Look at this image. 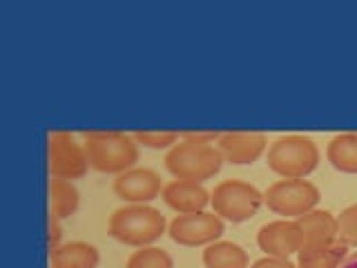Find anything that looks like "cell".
Masks as SVG:
<instances>
[{
  "label": "cell",
  "mask_w": 357,
  "mask_h": 268,
  "mask_svg": "<svg viewBox=\"0 0 357 268\" xmlns=\"http://www.w3.org/2000/svg\"><path fill=\"white\" fill-rule=\"evenodd\" d=\"M223 132L217 130H183L178 132V139L195 141V143H217Z\"/></svg>",
  "instance_id": "7402d4cb"
},
{
  "label": "cell",
  "mask_w": 357,
  "mask_h": 268,
  "mask_svg": "<svg viewBox=\"0 0 357 268\" xmlns=\"http://www.w3.org/2000/svg\"><path fill=\"white\" fill-rule=\"evenodd\" d=\"M250 268H297L295 262L284 260V257H271L266 255L261 260H257L255 264H250Z\"/></svg>",
  "instance_id": "603a6c76"
},
{
  "label": "cell",
  "mask_w": 357,
  "mask_h": 268,
  "mask_svg": "<svg viewBox=\"0 0 357 268\" xmlns=\"http://www.w3.org/2000/svg\"><path fill=\"white\" fill-rule=\"evenodd\" d=\"M83 145L89 168L107 174H121L139 161V143L119 130H83Z\"/></svg>",
  "instance_id": "6da1fadb"
},
{
  "label": "cell",
  "mask_w": 357,
  "mask_h": 268,
  "mask_svg": "<svg viewBox=\"0 0 357 268\" xmlns=\"http://www.w3.org/2000/svg\"><path fill=\"white\" fill-rule=\"evenodd\" d=\"M264 204L284 219H299L319 204V188L308 179H279L268 186Z\"/></svg>",
  "instance_id": "8992f818"
},
{
  "label": "cell",
  "mask_w": 357,
  "mask_h": 268,
  "mask_svg": "<svg viewBox=\"0 0 357 268\" xmlns=\"http://www.w3.org/2000/svg\"><path fill=\"white\" fill-rule=\"evenodd\" d=\"M349 255V246L342 241L324 246H304L297 253V268H342Z\"/></svg>",
  "instance_id": "5bb4252c"
},
{
  "label": "cell",
  "mask_w": 357,
  "mask_h": 268,
  "mask_svg": "<svg viewBox=\"0 0 357 268\" xmlns=\"http://www.w3.org/2000/svg\"><path fill=\"white\" fill-rule=\"evenodd\" d=\"M326 156L335 170L357 174V132H342L326 145Z\"/></svg>",
  "instance_id": "2e32d148"
},
{
  "label": "cell",
  "mask_w": 357,
  "mask_h": 268,
  "mask_svg": "<svg viewBox=\"0 0 357 268\" xmlns=\"http://www.w3.org/2000/svg\"><path fill=\"white\" fill-rule=\"evenodd\" d=\"M165 170L174 179L204 184L212 179L223 165V156L215 143H195L178 139L163 156Z\"/></svg>",
  "instance_id": "3957f363"
},
{
  "label": "cell",
  "mask_w": 357,
  "mask_h": 268,
  "mask_svg": "<svg viewBox=\"0 0 357 268\" xmlns=\"http://www.w3.org/2000/svg\"><path fill=\"white\" fill-rule=\"evenodd\" d=\"M264 204V193H259L252 184L241 179H223L210 193L212 212H217L221 219L232 223H241L257 215V210Z\"/></svg>",
  "instance_id": "5b68a950"
},
{
  "label": "cell",
  "mask_w": 357,
  "mask_h": 268,
  "mask_svg": "<svg viewBox=\"0 0 357 268\" xmlns=\"http://www.w3.org/2000/svg\"><path fill=\"white\" fill-rule=\"evenodd\" d=\"M50 257L52 268H96L100 260L96 246L87 241L61 244L59 248L50 253Z\"/></svg>",
  "instance_id": "9a60e30c"
},
{
  "label": "cell",
  "mask_w": 357,
  "mask_h": 268,
  "mask_svg": "<svg viewBox=\"0 0 357 268\" xmlns=\"http://www.w3.org/2000/svg\"><path fill=\"white\" fill-rule=\"evenodd\" d=\"M257 244L266 255L290 260L304 248V232H301L297 219H275L259 228Z\"/></svg>",
  "instance_id": "9c48e42d"
},
{
  "label": "cell",
  "mask_w": 357,
  "mask_h": 268,
  "mask_svg": "<svg viewBox=\"0 0 357 268\" xmlns=\"http://www.w3.org/2000/svg\"><path fill=\"white\" fill-rule=\"evenodd\" d=\"M217 148L223 161L232 165H248L255 163L268 148V137L264 132H223Z\"/></svg>",
  "instance_id": "8fae6325"
},
{
  "label": "cell",
  "mask_w": 357,
  "mask_h": 268,
  "mask_svg": "<svg viewBox=\"0 0 357 268\" xmlns=\"http://www.w3.org/2000/svg\"><path fill=\"white\" fill-rule=\"evenodd\" d=\"M161 199L178 215H190V212H201L210 204V193L197 181L172 179V181L163 184Z\"/></svg>",
  "instance_id": "7c38bea8"
},
{
  "label": "cell",
  "mask_w": 357,
  "mask_h": 268,
  "mask_svg": "<svg viewBox=\"0 0 357 268\" xmlns=\"http://www.w3.org/2000/svg\"><path fill=\"white\" fill-rule=\"evenodd\" d=\"M337 241L357 248V204L344 208L337 215Z\"/></svg>",
  "instance_id": "44dd1931"
},
{
  "label": "cell",
  "mask_w": 357,
  "mask_h": 268,
  "mask_svg": "<svg viewBox=\"0 0 357 268\" xmlns=\"http://www.w3.org/2000/svg\"><path fill=\"white\" fill-rule=\"evenodd\" d=\"M304 232V246H324L337 241V215L331 210H310L297 219Z\"/></svg>",
  "instance_id": "4fadbf2b"
},
{
  "label": "cell",
  "mask_w": 357,
  "mask_h": 268,
  "mask_svg": "<svg viewBox=\"0 0 357 268\" xmlns=\"http://www.w3.org/2000/svg\"><path fill=\"white\" fill-rule=\"evenodd\" d=\"M342 268H357V255L349 257V260H346V264H342Z\"/></svg>",
  "instance_id": "d4e9b609"
},
{
  "label": "cell",
  "mask_w": 357,
  "mask_h": 268,
  "mask_svg": "<svg viewBox=\"0 0 357 268\" xmlns=\"http://www.w3.org/2000/svg\"><path fill=\"white\" fill-rule=\"evenodd\" d=\"M107 232L126 246H148L165 232V217L161 210L148 204H126L107 219Z\"/></svg>",
  "instance_id": "7a4b0ae2"
},
{
  "label": "cell",
  "mask_w": 357,
  "mask_h": 268,
  "mask_svg": "<svg viewBox=\"0 0 357 268\" xmlns=\"http://www.w3.org/2000/svg\"><path fill=\"white\" fill-rule=\"evenodd\" d=\"M126 268H174V262L170 253L159 246H141L128 257Z\"/></svg>",
  "instance_id": "d6986e66"
},
{
  "label": "cell",
  "mask_w": 357,
  "mask_h": 268,
  "mask_svg": "<svg viewBox=\"0 0 357 268\" xmlns=\"http://www.w3.org/2000/svg\"><path fill=\"white\" fill-rule=\"evenodd\" d=\"M167 234L178 246H210L223 234V219L217 212H190L176 215L167 223Z\"/></svg>",
  "instance_id": "ba28073f"
},
{
  "label": "cell",
  "mask_w": 357,
  "mask_h": 268,
  "mask_svg": "<svg viewBox=\"0 0 357 268\" xmlns=\"http://www.w3.org/2000/svg\"><path fill=\"white\" fill-rule=\"evenodd\" d=\"M50 172L54 179H81L87 168V152L85 145L74 139V134L65 130H52L50 132Z\"/></svg>",
  "instance_id": "52a82bcc"
},
{
  "label": "cell",
  "mask_w": 357,
  "mask_h": 268,
  "mask_svg": "<svg viewBox=\"0 0 357 268\" xmlns=\"http://www.w3.org/2000/svg\"><path fill=\"white\" fill-rule=\"evenodd\" d=\"M132 139L145 148H172L178 141V132L174 130H134Z\"/></svg>",
  "instance_id": "ffe728a7"
},
{
  "label": "cell",
  "mask_w": 357,
  "mask_h": 268,
  "mask_svg": "<svg viewBox=\"0 0 357 268\" xmlns=\"http://www.w3.org/2000/svg\"><path fill=\"white\" fill-rule=\"evenodd\" d=\"M63 230H61V219L50 215V251H56L61 246Z\"/></svg>",
  "instance_id": "cb8c5ba5"
},
{
  "label": "cell",
  "mask_w": 357,
  "mask_h": 268,
  "mask_svg": "<svg viewBox=\"0 0 357 268\" xmlns=\"http://www.w3.org/2000/svg\"><path fill=\"white\" fill-rule=\"evenodd\" d=\"M112 190L128 204H148L161 195L163 184L159 172H154L152 168H130V170L116 174L112 181Z\"/></svg>",
  "instance_id": "30bf717a"
},
{
  "label": "cell",
  "mask_w": 357,
  "mask_h": 268,
  "mask_svg": "<svg viewBox=\"0 0 357 268\" xmlns=\"http://www.w3.org/2000/svg\"><path fill=\"white\" fill-rule=\"evenodd\" d=\"M266 163L282 179H306L319 163V150L310 137L284 134L268 145Z\"/></svg>",
  "instance_id": "277c9868"
},
{
  "label": "cell",
  "mask_w": 357,
  "mask_h": 268,
  "mask_svg": "<svg viewBox=\"0 0 357 268\" xmlns=\"http://www.w3.org/2000/svg\"><path fill=\"white\" fill-rule=\"evenodd\" d=\"M78 201H81V195L72 181L67 179H54L50 181V204H52V215L59 217V219H67L72 217L76 208H78Z\"/></svg>",
  "instance_id": "ac0fdd59"
},
{
  "label": "cell",
  "mask_w": 357,
  "mask_h": 268,
  "mask_svg": "<svg viewBox=\"0 0 357 268\" xmlns=\"http://www.w3.org/2000/svg\"><path fill=\"white\" fill-rule=\"evenodd\" d=\"M206 268H248V253L234 241H215L201 253Z\"/></svg>",
  "instance_id": "e0dca14e"
}]
</instances>
